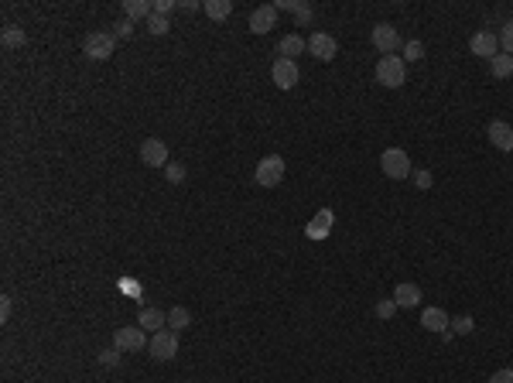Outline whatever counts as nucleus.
<instances>
[{"label": "nucleus", "mask_w": 513, "mask_h": 383, "mask_svg": "<svg viewBox=\"0 0 513 383\" xmlns=\"http://www.w3.org/2000/svg\"><path fill=\"white\" fill-rule=\"evenodd\" d=\"M377 82L387 86V89H401L408 82V62L401 55H384L377 62Z\"/></svg>", "instance_id": "obj_1"}, {"label": "nucleus", "mask_w": 513, "mask_h": 383, "mask_svg": "<svg viewBox=\"0 0 513 383\" xmlns=\"http://www.w3.org/2000/svg\"><path fill=\"white\" fill-rule=\"evenodd\" d=\"M380 168H384L387 178L394 181H404L414 175V168H410V157L404 148H387L384 154H380Z\"/></svg>", "instance_id": "obj_2"}, {"label": "nucleus", "mask_w": 513, "mask_h": 383, "mask_svg": "<svg viewBox=\"0 0 513 383\" xmlns=\"http://www.w3.org/2000/svg\"><path fill=\"white\" fill-rule=\"evenodd\" d=\"M82 51H86V58H93V62H106V58L117 51L113 31H89L86 41H82Z\"/></svg>", "instance_id": "obj_3"}, {"label": "nucleus", "mask_w": 513, "mask_h": 383, "mask_svg": "<svg viewBox=\"0 0 513 383\" xmlns=\"http://www.w3.org/2000/svg\"><path fill=\"white\" fill-rule=\"evenodd\" d=\"M256 185L260 188H274V185H281L284 181V157L281 154H267V157H260L256 161Z\"/></svg>", "instance_id": "obj_4"}, {"label": "nucleus", "mask_w": 513, "mask_h": 383, "mask_svg": "<svg viewBox=\"0 0 513 383\" xmlns=\"http://www.w3.org/2000/svg\"><path fill=\"white\" fill-rule=\"evenodd\" d=\"M370 41H373V48L380 51V55H397V51L404 48L401 31H397L394 25H387V21H380V25L370 31Z\"/></svg>", "instance_id": "obj_5"}, {"label": "nucleus", "mask_w": 513, "mask_h": 383, "mask_svg": "<svg viewBox=\"0 0 513 383\" xmlns=\"http://www.w3.org/2000/svg\"><path fill=\"white\" fill-rule=\"evenodd\" d=\"M148 353H151V359H157V363L175 359V356H178V332H171V329L154 332L151 342H148Z\"/></svg>", "instance_id": "obj_6"}, {"label": "nucleus", "mask_w": 513, "mask_h": 383, "mask_svg": "<svg viewBox=\"0 0 513 383\" xmlns=\"http://www.w3.org/2000/svg\"><path fill=\"white\" fill-rule=\"evenodd\" d=\"M148 342L151 339L141 325H127V329L113 332V349H120V353H141V349H148Z\"/></svg>", "instance_id": "obj_7"}, {"label": "nucleus", "mask_w": 513, "mask_h": 383, "mask_svg": "<svg viewBox=\"0 0 513 383\" xmlns=\"http://www.w3.org/2000/svg\"><path fill=\"white\" fill-rule=\"evenodd\" d=\"M308 51H311V58H318V62H332L335 55H339V41H335L329 31H311V34H308Z\"/></svg>", "instance_id": "obj_8"}, {"label": "nucleus", "mask_w": 513, "mask_h": 383, "mask_svg": "<svg viewBox=\"0 0 513 383\" xmlns=\"http://www.w3.org/2000/svg\"><path fill=\"white\" fill-rule=\"evenodd\" d=\"M271 79H274L278 89H294L298 79H301V69H298V62H291V58H274V65H271Z\"/></svg>", "instance_id": "obj_9"}, {"label": "nucleus", "mask_w": 513, "mask_h": 383, "mask_svg": "<svg viewBox=\"0 0 513 383\" xmlns=\"http://www.w3.org/2000/svg\"><path fill=\"white\" fill-rule=\"evenodd\" d=\"M141 161H144L148 168H161V171H164V164H168V144H164L161 137H148V141L141 144Z\"/></svg>", "instance_id": "obj_10"}, {"label": "nucleus", "mask_w": 513, "mask_h": 383, "mask_svg": "<svg viewBox=\"0 0 513 383\" xmlns=\"http://www.w3.org/2000/svg\"><path fill=\"white\" fill-rule=\"evenodd\" d=\"M469 51L489 62V58H496V55H500V38H496L493 31H486V27H483V31H476V34L469 38Z\"/></svg>", "instance_id": "obj_11"}, {"label": "nucleus", "mask_w": 513, "mask_h": 383, "mask_svg": "<svg viewBox=\"0 0 513 383\" xmlns=\"http://www.w3.org/2000/svg\"><path fill=\"white\" fill-rule=\"evenodd\" d=\"M486 137L496 151H513V127L507 120H489L486 124Z\"/></svg>", "instance_id": "obj_12"}, {"label": "nucleus", "mask_w": 513, "mask_h": 383, "mask_svg": "<svg viewBox=\"0 0 513 383\" xmlns=\"http://www.w3.org/2000/svg\"><path fill=\"white\" fill-rule=\"evenodd\" d=\"M278 27V7L274 4H260L254 14H250V31L254 34H267Z\"/></svg>", "instance_id": "obj_13"}, {"label": "nucleus", "mask_w": 513, "mask_h": 383, "mask_svg": "<svg viewBox=\"0 0 513 383\" xmlns=\"http://www.w3.org/2000/svg\"><path fill=\"white\" fill-rule=\"evenodd\" d=\"M421 325L428 329V332H448V325H452V318H448V311L445 308H424L421 311Z\"/></svg>", "instance_id": "obj_14"}, {"label": "nucleus", "mask_w": 513, "mask_h": 383, "mask_svg": "<svg viewBox=\"0 0 513 383\" xmlns=\"http://www.w3.org/2000/svg\"><path fill=\"white\" fill-rule=\"evenodd\" d=\"M137 325L151 335L161 332V329H168V311H161V308H144V311L137 315Z\"/></svg>", "instance_id": "obj_15"}, {"label": "nucleus", "mask_w": 513, "mask_h": 383, "mask_svg": "<svg viewBox=\"0 0 513 383\" xmlns=\"http://www.w3.org/2000/svg\"><path fill=\"white\" fill-rule=\"evenodd\" d=\"M308 48V38H301L298 31H291V34H284L281 41H278V55L281 58H291V62H298V55Z\"/></svg>", "instance_id": "obj_16"}, {"label": "nucleus", "mask_w": 513, "mask_h": 383, "mask_svg": "<svg viewBox=\"0 0 513 383\" xmlns=\"http://www.w3.org/2000/svg\"><path fill=\"white\" fill-rule=\"evenodd\" d=\"M394 301H397V308H417L421 305V287L410 281H401L394 287Z\"/></svg>", "instance_id": "obj_17"}, {"label": "nucleus", "mask_w": 513, "mask_h": 383, "mask_svg": "<svg viewBox=\"0 0 513 383\" xmlns=\"http://www.w3.org/2000/svg\"><path fill=\"white\" fill-rule=\"evenodd\" d=\"M305 233H308V240H325V236L332 233V212H329V209H322V212L308 223Z\"/></svg>", "instance_id": "obj_18"}, {"label": "nucleus", "mask_w": 513, "mask_h": 383, "mask_svg": "<svg viewBox=\"0 0 513 383\" xmlns=\"http://www.w3.org/2000/svg\"><path fill=\"white\" fill-rule=\"evenodd\" d=\"M151 14H154L151 0H124V18H130V21H141V18H151Z\"/></svg>", "instance_id": "obj_19"}, {"label": "nucleus", "mask_w": 513, "mask_h": 383, "mask_svg": "<svg viewBox=\"0 0 513 383\" xmlns=\"http://www.w3.org/2000/svg\"><path fill=\"white\" fill-rule=\"evenodd\" d=\"M202 11L209 14V21H226V18L233 14V4L230 0H205Z\"/></svg>", "instance_id": "obj_20"}, {"label": "nucleus", "mask_w": 513, "mask_h": 383, "mask_svg": "<svg viewBox=\"0 0 513 383\" xmlns=\"http://www.w3.org/2000/svg\"><path fill=\"white\" fill-rule=\"evenodd\" d=\"M489 72L493 79H510L513 76V55H496V58H489Z\"/></svg>", "instance_id": "obj_21"}, {"label": "nucleus", "mask_w": 513, "mask_h": 383, "mask_svg": "<svg viewBox=\"0 0 513 383\" xmlns=\"http://www.w3.org/2000/svg\"><path fill=\"white\" fill-rule=\"evenodd\" d=\"M188 325H192V315H188V308L175 305L171 311H168V329H171V332H181V329H188Z\"/></svg>", "instance_id": "obj_22"}, {"label": "nucleus", "mask_w": 513, "mask_h": 383, "mask_svg": "<svg viewBox=\"0 0 513 383\" xmlns=\"http://www.w3.org/2000/svg\"><path fill=\"white\" fill-rule=\"evenodd\" d=\"M0 41H4V48H21L27 41V34H25V27H18V25H7L4 27V34H0Z\"/></svg>", "instance_id": "obj_23"}, {"label": "nucleus", "mask_w": 513, "mask_h": 383, "mask_svg": "<svg viewBox=\"0 0 513 383\" xmlns=\"http://www.w3.org/2000/svg\"><path fill=\"white\" fill-rule=\"evenodd\" d=\"M311 18H315V7L305 4V0H298V4H294V27H308Z\"/></svg>", "instance_id": "obj_24"}, {"label": "nucleus", "mask_w": 513, "mask_h": 383, "mask_svg": "<svg viewBox=\"0 0 513 383\" xmlns=\"http://www.w3.org/2000/svg\"><path fill=\"white\" fill-rule=\"evenodd\" d=\"M148 31H151L154 38H161V34H168V31H171V21H168V18H161V14H151V18H148Z\"/></svg>", "instance_id": "obj_25"}, {"label": "nucleus", "mask_w": 513, "mask_h": 383, "mask_svg": "<svg viewBox=\"0 0 513 383\" xmlns=\"http://www.w3.org/2000/svg\"><path fill=\"white\" fill-rule=\"evenodd\" d=\"M496 38H500V48H503V55H513V21H507L503 31H500Z\"/></svg>", "instance_id": "obj_26"}, {"label": "nucleus", "mask_w": 513, "mask_h": 383, "mask_svg": "<svg viewBox=\"0 0 513 383\" xmlns=\"http://www.w3.org/2000/svg\"><path fill=\"white\" fill-rule=\"evenodd\" d=\"M164 178L171 181V185H181V181H185V164H175V161H168V164H164Z\"/></svg>", "instance_id": "obj_27"}, {"label": "nucleus", "mask_w": 513, "mask_h": 383, "mask_svg": "<svg viewBox=\"0 0 513 383\" xmlns=\"http://www.w3.org/2000/svg\"><path fill=\"white\" fill-rule=\"evenodd\" d=\"M424 58V45L421 41H404V62H421Z\"/></svg>", "instance_id": "obj_28"}, {"label": "nucleus", "mask_w": 513, "mask_h": 383, "mask_svg": "<svg viewBox=\"0 0 513 383\" xmlns=\"http://www.w3.org/2000/svg\"><path fill=\"white\" fill-rule=\"evenodd\" d=\"M472 329H476V318H472V315H459V318L452 322V332H459V335H469Z\"/></svg>", "instance_id": "obj_29"}, {"label": "nucleus", "mask_w": 513, "mask_h": 383, "mask_svg": "<svg viewBox=\"0 0 513 383\" xmlns=\"http://www.w3.org/2000/svg\"><path fill=\"white\" fill-rule=\"evenodd\" d=\"M394 315H397V301H394V298H384V301H377V318H394Z\"/></svg>", "instance_id": "obj_30"}, {"label": "nucleus", "mask_w": 513, "mask_h": 383, "mask_svg": "<svg viewBox=\"0 0 513 383\" xmlns=\"http://www.w3.org/2000/svg\"><path fill=\"white\" fill-rule=\"evenodd\" d=\"M410 178H414V185H417L421 192H428V188L435 185V178H431V171H424V168H421V171H414Z\"/></svg>", "instance_id": "obj_31"}, {"label": "nucleus", "mask_w": 513, "mask_h": 383, "mask_svg": "<svg viewBox=\"0 0 513 383\" xmlns=\"http://www.w3.org/2000/svg\"><path fill=\"white\" fill-rule=\"evenodd\" d=\"M134 34V21L130 18H120L117 25H113V38H130Z\"/></svg>", "instance_id": "obj_32"}, {"label": "nucleus", "mask_w": 513, "mask_h": 383, "mask_svg": "<svg viewBox=\"0 0 513 383\" xmlns=\"http://www.w3.org/2000/svg\"><path fill=\"white\" fill-rule=\"evenodd\" d=\"M151 4H154V14H161V18H168L178 7V0H151Z\"/></svg>", "instance_id": "obj_33"}, {"label": "nucleus", "mask_w": 513, "mask_h": 383, "mask_svg": "<svg viewBox=\"0 0 513 383\" xmlns=\"http://www.w3.org/2000/svg\"><path fill=\"white\" fill-rule=\"evenodd\" d=\"M120 356H124L120 349H106V353H100V363L103 366H120Z\"/></svg>", "instance_id": "obj_34"}, {"label": "nucleus", "mask_w": 513, "mask_h": 383, "mask_svg": "<svg viewBox=\"0 0 513 383\" xmlns=\"http://www.w3.org/2000/svg\"><path fill=\"white\" fill-rule=\"evenodd\" d=\"M489 383H513V366H503V370H496Z\"/></svg>", "instance_id": "obj_35"}, {"label": "nucleus", "mask_w": 513, "mask_h": 383, "mask_svg": "<svg viewBox=\"0 0 513 383\" xmlns=\"http://www.w3.org/2000/svg\"><path fill=\"white\" fill-rule=\"evenodd\" d=\"M11 311H14V301H11V294H4V298H0V322H7Z\"/></svg>", "instance_id": "obj_36"}, {"label": "nucleus", "mask_w": 513, "mask_h": 383, "mask_svg": "<svg viewBox=\"0 0 513 383\" xmlns=\"http://www.w3.org/2000/svg\"><path fill=\"white\" fill-rule=\"evenodd\" d=\"M178 7H181V11H188V14H192V11H202V4H199V0H178Z\"/></svg>", "instance_id": "obj_37"}, {"label": "nucleus", "mask_w": 513, "mask_h": 383, "mask_svg": "<svg viewBox=\"0 0 513 383\" xmlns=\"http://www.w3.org/2000/svg\"><path fill=\"white\" fill-rule=\"evenodd\" d=\"M294 4H298V0H278L274 7H278V11H291V14H294Z\"/></svg>", "instance_id": "obj_38"}]
</instances>
